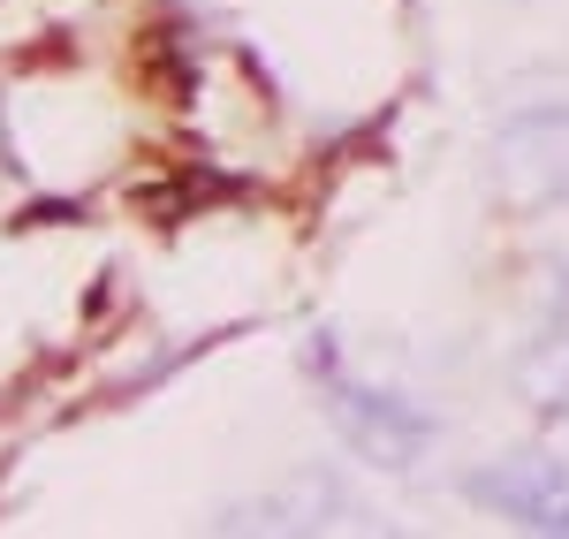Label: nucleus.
Listing matches in <instances>:
<instances>
[{
	"mask_svg": "<svg viewBox=\"0 0 569 539\" xmlns=\"http://www.w3.org/2000/svg\"><path fill=\"white\" fill-rule=\"evenodd\" d=\"M327 410H335V433L380 471H410L440 433L418 403H402L388 388H365V380H327Z\"/></svg>",
	"mask_w": 569,
	"mask_h": 539,
	"instance_id": "nucleus-2",
	"label": "nucleus"
},
{
	"mask_svg": "<svg viewBox=\"0 0 569 539\" xmlns=\"http://www.w3.org/2000/svg\"><path fill=\"white\" fill-rule=\"evenodd\" d=\"M493 168H501V190H509L517 206L569 198V107H531L517 122H501Z\"/></svg>",
	"mask_w": 569,
	"mask_h": 539,
	"instance_id": "nucleus-4",
	"label": "nucleus"
},
{
	"mask_svg": "<svg viewBox=\"0 0 569 539\" xmlns=\"http://www.w3.org/2000/svg\"><path fill=\"white\" fill-rule=\"evenodd\" d=\"M517 388L525 403H539L547 418H569V335H539L517 365Z\"/></svg>",
	"mask_w": 569,
	"mask_h": 539,
	"instance_id": "nucleus-5",
	"label": "nucleus"
},
{
	"mask_svg": "<svg viewBox=\"0 0 569 539\" xmlns=\"http://www.w3.org/2000/svg\"><path fill=\"white\" fill-rule=\"evenodd\" d=\"M335 517H342V479L335 471H289L266 495L228 501L206 525V539H319Z\"/></svg>",
	"mask_w": 569,
	"mask_h": 539,
	"instance_id": "nucleus-3",
	"label": "nucleus"
},
{
	"mask_svg": "<svg viewBox=\"0 0 569 539\" xmlns=\"http://www.w3.org/2000/svg\"><path fill=\"white\" fill-rule=\"evenodd\" d=\"M463 495L539 539H569V456L555 449H517L501 463H479L463 479Z\"/></svg>",
	"mask_w": 569,
	"mask_h": 539,
	"instance_id": "nucleus-1",
	"label": "nucleus"
},
{
	"mask_svg": "<svg viewBox=\"0 0 569 539\" xmlns=\"http://www.w3.org/2000/svg\"><path fill=\"white\" fill-rule=\"evenodd\" d=\"M539 305H547V335H569V251L547 267V297Z\"/></svg>",
	"mask_w": 569,
	"mask_h": 539,
	"instance_id": "nucleus-6",
	"label": "nucleus"
},
{
	"mask_svg": "<svg viewBox=\"0 0 569 539\" xmlns=\"http://www.w3.org/2000/svg\"><path fill=\"white\" fill-rule=\"evenodd\" d=\"M357 539H410V532H395V525H372V532H357Z\"/></svg>",
	"mask_w": 569,
	"mask_h": 539,
	"instance_id": "nucleus-7",
	"label": "nucleus"
}]
</instances>
